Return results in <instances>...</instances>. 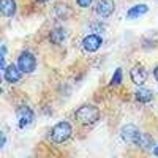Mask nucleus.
Returning a JSON list of instances; mask_svg holds the SVG:
<instances>
[{
	"label": "nucleus",
	"mask_w": 158,
	"mask_h": 158,
	"mask_svg": "<svg viewBox=\"0 0 158 158\" xmlns=\"http://www.w3.org/2000/svg\"><path fill=\"white\" fill-rule=\"evenodd\" d=\"M98 118H100V109L97 106H92V104H84L74 112V120L79 125L85 127L94 125L98 122Z\"/></svg>",
	"instance_id": "f257e3e1"
},
{
	"label": "nucleus",
	"mask_w": 158,
	"mask_h": 158,
	"mask_svg": "<svg viewBox=\"0 0 158 158\" xmlns=\"http://www.w3.org/2000/svg\"><path fill=\"white\" fill-rule=\"evenodd\" d=\"M71 135H73V128H71V125L68 122H59L57 125L52 127V130L49 131L51 141L56 142V144L67 142Z\"/></svg>",
	"instance_id": "f03ea898"
},
{
	"label": "nucleus",
	"mask_w": 158,
	"mask_h": 158,
	"mask_svg": "<svg viewBox=\"0 0 158 158\" xmlns=\"http://www.w3.org/2000/svg\"><path fill=\"white\" fill-rule=\"evenodd\" d=\"M18 67L21 68L22 73L29 74V73H33L35 68H36V57L29 51H24L19 54L18 57Z\"/></svg>",
	"instance_id": "7ed1b4c3"
},
{
	"label": "nucleus",
	"mask_w": 158,
	"mask_h": 158,
	"mask_svg": "<svg viewBox=\"0 0 158 158\" xmlns=\"http://www.w3.org/2000/svg\"><path fill=\"white\" fill-rule=\"evenodd\" d=\"M16 117H18V125L19 128H27L32 125L35 114L32 111V108H29L27 104H22V106L16 108Z\"/></svg>",
	"instance_id": "20e7f679"
},
{
	"label": "nucleus",
	"mask_w": 158,
	"mask_h": 158,
	"mask_svg": "<svg viewBox=\"0 0 158 158\" xmlns=\"http://www.w3.org/2000/svg\"><path fill=\"white\" fill-rule=\"evenodd\" d=\"M120 136H122V139H123L125 144H133V146H138L139 138H141V131L138 130L136 125L128 123V125H125L120 130Z\"/></svg>",
	"instance_id": "39448f33"
},
{
	"label": "nucleus",
	"mask_w": 158,
	"mask_h": 158,
	"mask_svg": "<svg viewBox=\"0 0 158 158\" xmlns=\"http://www.w3.org/2000/svg\"><path fill=\"white\" fill-rule=\"evenodd\" d=\"M103 44V38L100 35H95V33H92V35H87L84 40H82V49L85 52H89V54H92V52H97Z\"/></svg>",
	"instance_id": "423d86ee"
},
{
	"label": "nucleus",
	"mask_w": 158,
	"mask_h": 158,
	"mask_svg": "<svg viewBox=\"0 0 158 158\" xmlns=\"http://www.w3.org/2000/svg\"><path fill=\"white\" fill-rule=\"evenodd\" d=\"M115 10L114 0H98L95 5V13L100 18H109Z\"/></svg>",
	"instance_id": "0eeeda50"
},
{
	"label": "nucleus",
	"mask_w": 158,
	"mask_h": 158,
	"mask_svg": "<svg viewBox=\"0 0 158 158\" xmlns=\"http://www.w3.org/2000/svg\"><path fill=\"white\" fill-rule=\"evenodd\" d=\"M3 77H5V81L10 82V84H16L19 82L21 79H22V71L21 68L18 67V65H8V67L3 70Z\"/></svg>",
	"instance_id": "6e6552de"
},
{
	"label": "nucleus",
	"mask_w": 158,
	"mask_h": 158,
	"mask_svg": "<svg viewBox=\"0 0 158 158\" xmlns=\"http://www.w3.org/2000/svg\"><path fill=\"white\" fill-rule=\"evenodd\" d=\"M130 77H131V81H133V84L142 85L144 82H146V79H147V71L144 70L142 65H135V67L131 68V71H130Z\"/></svg>",
	"instance_id": "1a4fd4ad"
},
{
	"label": "nucleus",
	"mask_w": 158,
	"mask_h": 158,
	"mask_svg": "<svg viewBox=\"0 0 158 158\" xmlns=\"http://www.w3.org/2000/svg\"><path fill=\"white\" fill-rule=\"evenodd\" d=\"M0 13L5 18H13L16 15V0H2L0 2Z\"/></svg>",
	"instance_id": "9d476101"
},
{
	"label": "nucleus",
	"mask_w": 158,
	"mask_h": 158,
	"mask_svg": "<svg viewBox=\"0 0 158 158\" xmlns=\"http://www.w3.org/2000/svg\"><path fill=\"white\" fill-rule=\"evenodd\" d=\"M147 11H149V6H147V5H144V3L135 5V6H131V8L127 11V18H128V19H136V18H139V16H142V15H146Z\"/></svg>",
	"instance_id": "9b49d317"
},
{
	"label": "nucleus",
	"mask_w": 158,
	"mask_h": 158,
	"mask_svg": "<svg viewBox=\"0 0 158 158\" xmlns=\"http://www.w3.org/2000/svg\"><path fill=\"white\" fill-rule=\"evenodd\" d=\"M135 97L139 103H150L153 100V92L149 90V89H138Z\"/></svg>",
	"instance_id": "f8f14e48"
},
{
	"label": "nucleus",
	"mask_w": 158,
	"mask_h": 158,
	"mask_svg": "<svg viewBox=\"0 0 158 158\" xmlns=\"http://www.w3.org/2000/svg\"><path fill=\"white\" fill-rule=\"evenodd\" d=\"M49 38H51V41L54 43V44H62V43L65 41V30H63V29L52 30L51 35H49Z\"/></svg>",
	"instance_id": "ddd939ff"
},
{
	"label": "nucleus",
	"mask_w": 158,
	"mask_h": 158,
	"mask_svg": "<svg viewBox=\"0 0 158 158\" xmlns=\"http://www.w3.org/2000/svg\"><path fill=\"white\" fill-rule=\"evenodd\" d=\"M138 146H141L142 149H152L153 146V138L147 133H141V138H139V142Z\"/></svg>",
	"instance_id": "4468645a"
},
{
	"label": "nucleus",
	"mask_w": 158,
	"mask_h": 158,
	"mask_svg": "<svg viewBox=\"0 0 158 158\" xmlns=\"http://www.w3.org/2000/svg\"><path fill=\"white\" fill-rule=\"evenodd\" d=\"M122 82V70L117 68L115 73L112 74V79H111V85H118Z\"/></svg>",
	"instance_id": "2eb2a0df"
},
{
	"label": "nucleus",
	"mask_w": 158,
	"mask_h": 158,
	"mask_svg": "<svg viewBox=\"0 0 158 158\" xmlns=\"http://www.w3.org/2000/svg\"><path fill=\"white\" fill-rule=\"evenodd\" d=\"M76 3L81 8H89L92 3H94V0H76Z\"/></svg>",
	"instance_id": "dca6fc26"
},
{
	"label": "nucleus",
	"mask_w": 158,
	"mask_h": 158,
	"mask_svg": "<svg viewBox=\"0 0 158 158\" xmlns=\"http://www.w3.org/2000/svg\"><path fill=\"white\" fill-rule=\"evenodd\" d=\"M153 76H155L156 82H158V67H155V70H153Z\"/></svg>",
	"instance_id": "f3484780"
},
{
	"label": "nucleus",
	"mask_w": 158,
	"mask_h": 158,
	"mask_svg": "<svg viewBox=\"0 0 158 158\" xmlns=\"http://www.w3.org/2000/svg\"><path fill=\"white\" fill-rule=\"evenodd\" d=\"M153 155H156V156H158V146H155V147H153Z\"/></svg>",
	"instance_id": "a211bd4d"
},
{
	"label": "nucleus",
	"mask_w": 158,
	"mask_h": 158,
	"mask_svg": "<svg viewBox=\"0 0 158 158\" xmlns=\"http://www.w3.org/2000/svg\"><path fill=\"white\" fill-rule=\"evenodd\" d=\"M36 2H40V3H48L49 0H36Z\"/></svg>",
	"instance_id": "6ab92c4d"
}]
</instances>
